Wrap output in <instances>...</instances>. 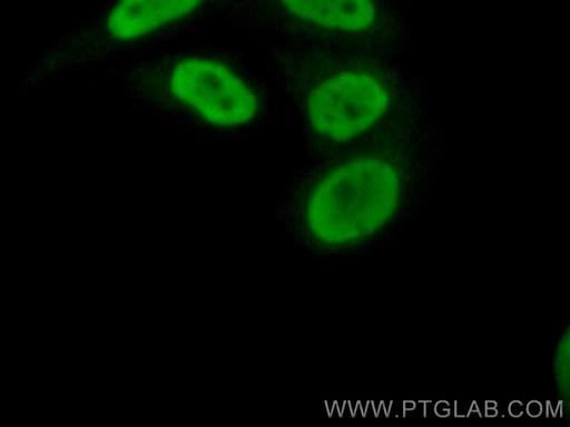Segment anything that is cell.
I'll list each match as a JSON object with an SVG mask.
<instances>
[{
  "instance_id": "obj_1",
  "label": "cell",
  "mask_w": 570,
  "mask_h": 427,
  "mask_svg": "<svg viewBox=\"0 0 570 427\" xmlns=\"http://www.w3.org/2000/svg\"><path fill=\"white\" fill-rule=\"evenodd\" d=\"M405 193L394 162L374 155L351 157L312 188L304 210L307 231L327 250L366 256L392 241Z\"/></svg>"
},
{
  "instance_id": "obj_2",
  "label": "cell",
  "mask_w": 570,
  "mask_h": 427,
  "mask_svg": "<svg viewBox=\"0 0 570 427\" xmlns=\"http://www.w3.org/2000/svg\"><path fill=\"white\" fill-rule=\"evenodd\" d=\"M207 0H116L104 13L65 32L21 78L27 92L62 75L91 66L112 50L140 40L196 11Z\"/></svg>"
},
{
  "instance_id": "obj_3",
  "label": "cell",
  "mask_w": 570,
  "mask_h": 427,
  "mask_svg": "<svg viewBox=\"0 0 570 427\" xmlns=\"http://www.w3.org/2000/svg\"><path fill=\"white\" fill-rule=\"evenodd\" d=\"M390 102V91L379 77L364 70H343L313 87L306 100V112L317 135L343 142L375 126Z\"/></svg>"
},
{
  "instance_id": "obj_4",
  "label": "cell",
  "mask_w": 570,
  "mask_h": 427,
  "mask_svg": "<svg viewBox=\"0 0 570 427\" xmlns=\"http://www.w3.org/2000/svg\"><path fill=\"white\" fill-rule=\"evenodd\" d=\"M167 87L177 102L218 127L243 126L258 111V99L243 78L208 58L177 61L169 71Z\"/></svg>"
},
{
  "instance_id": "obj_5",
  "label": "cell",
  "mask_w": 570,
  "mask_h": 427,
  "mask_svg": "<svg viewBox=\"0 0 570 427\" xmlns=\"http://www.w3.org/2000/svg\"><path fill=\"white\" fill-rule=\"evenodd\" d=\"M291 17L309 26L362 33L374 27L379 8L374 0H276Z\"/></svg>"
},
{
  "instance_id": "obj_6",
  "label": "cell",
  "mask_w": 570,
  "mask_h": 427,
  "mask_svg": "<svg viewBox=\"0 0 570 427\" xmlns=\"http://www.w3.org/2000/svg\"><path fill=\"white\" fill-rule=\"evenodd\" d=\"M554 375L561 394V400L567 401L569 395V335L566 329L554 351Z\"/></svg>"
}]
</instances>
